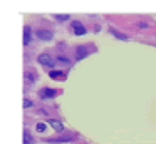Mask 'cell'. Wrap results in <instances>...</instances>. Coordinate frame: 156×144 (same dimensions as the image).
I'll return each mask as SVG.
<instances>
[{
	"mask_svg": "<svg viewBox=\"0 0 156 144\" xmlns=\"http://www.w3.org/2000/svg\"><path fill=\"white\" fill-rule=\"evenodd\" d=\"M49 126H51L52 129H55L57 132H64V126H62V122H59V121L51 119V121H49Z\"/></svg>",
	"mask_w": 156,
	"mask_h": 144,
	"instance_id": "cell-6",
	"label": "cell"
},
{
	"mask_svg": "<svg viewBox=\"0 0 156 144\" xmlns=\"http://www.w3.org/2000/svg\"><path fill=\"white\" fill-rule=\"evenodd\" d=\"M55 20H59V22H67L69 20V15H54Z\"/></svg>",
	"mask_w": 156,
	"mask_h": 144,
	"instance_id": "cell-11",
	"label": "cell"
},
{
	"mask_svg": "<svg viewBox=\"0 0 156 144\" xmlns=\"http://www.w3.org/2000/svg\"><path fill=\"white\" fill-rule=\"evenodd\" d=\"M138 25H139V27H141V29H146V27H148V25H146V23H144V22H139V23H138Z\"/></svg>",
	"mask_w": 156,
	"mask_h": 144,
	"instance_id": "cell-16",
	"label": "cell"
},
{
	"mask_svg": "<svg viewBox=\"0 0 156 144\" xmlns=\"http://www.w3.org/2000/svg\"><path fill=\"white\" fill-rule=\"evenodd\" d=\"M41 97L42 99H51V97H55V94H57V90H54V89H49V87H44V89L41 90Z\"/></svg>",
	"mask_w": 156,
	"mask_h": 144,
	"instance_id": "cell-3",
	"label": "cell"
},
{
	"mask_svg": "<svg viewBox=\"0 0 156 144\" xmlns=\"http://www.w3.org/2000/svg\"><path fill=\"white\" fill-rule=\"evenodd\" d=\"M37 37L39 39H44V40H51L52 39V32L51 30H37Z\"/></svg>",
	"mask_w": 156,
	"mask_h": 144,
	"instance_id": "cell-7",
	"label": "cell"
},
{
	"mask_svg": "<svg viewBox=\"0 0 156 144\" xmlns=\"http://www.w3.org/2000/svg\"><path fill=\"white\" fill-rule=\"evenodd\" d=\"M111 32H112V33H114V35H116V37H118V39H121V40H126V35H122V33H119V32H118V30H114V29H112V30H111Z\"/></svg>",
	"mask_w": 156,
	"mask_h": 144,
	"instance_id": "cell-14",
	"label": "cell"
},
{
	"mask_svg": "<svg viewBox=\"0 0 156 144\" xmlns=\"http://www.w3.org/2000/svg\"><path fill=\"white\" fill-rule=\"evenodd\" d=\"M72 32L76 33V35H84L86 33V27L82 25L81 22H72Z\"/></svg>",
	"mask_w": 156,
	"mask_h": 144,
	"instance_id": "cell-2",
	"label": "cell"
},
{
	"mask_svg": "<svg viewBox=\"0 0 156 144\" xmlns=\"http://www.w3.org/2000/svg\"><path fill=\"white\" fill-rule=\"evenodd\" d=\"M39 64H41V65H45V67H54L55 60L52 59L49 54H41V55H39Z\"/></svg>",
	"mask_w": 156,
	"mask_h": 144,
	"instance_id": "cell-1",
	"label": "cell"
},
{
	"mask_svg": "<svg viewBox=\"0 0 156 144\" xmlns=\"http://www.w3.org/2000/svg\"><path fill=\"white\" fill-rule=\"evenodd\" d=\"M87 55V49L86 47H77V59H84Z\"/></svg>",
	"mask_w": 156,
	"mask_h": 144,
	"instance_id": "cell-10",
	"label": "cell"
},
{
	"mask_svg": "<svg viewBox=\"0 0 156 144\" xmlns=\"http://www.w3.org/2000/svg\"><path fill=\"white\" fill-rule=\"evenodd\" d=\"M25 79H27L29 80V82H34V80H35V76H34V72H29V74H25Z\"/></svg>",
	"mask_w": 156,
	"mask_h": 144,
	"instance_id": "cell-12",
	"label": "cell"
},
{
	"mask_svg": "<svg viewBox=\"0 0 156 144\" xmlns=\"http://www.w3.org/2000/svg\"><path fill=\"white\" fill-rule=\"evenodd\" d=\"M30 37H32V30L29 25L24 27V45H27V44H30Z\"/></svg>",
	"mask_w": 156,
	"mask_h": 144,
	"instance_id": "cell-8",
	"label": "cell"
},
{
	"mask_svg": "<svg viewBox=\"0 0 156 144\" xmlns=\"http://www.w3.org/2000/svg\"><path fill=\"white\" fill-rule=\"evenodd\" d=\"M76 139L74 134H71V136H62V137H55V139H47L45 142H67V141H72Z\"/></svg>",
	"mask_w": 156,
	"mask_h": 144,
	"instance_id": "cell-4",
	"label": "cell"
},
{
	"mask_svg": "<svg viewBox=\"0 0 156 144\" xmlns=\"http://www.w3.org/2000/svg\"><path fill=\"white\" fill-rule=\"evenodd\" d=\"M51 77H52V79H55V80H66V79H67L66 72H62V70H52Z\"/></svg>",
	"mask_w": 156,
	"mask_h": 144,
	"instance_id": "cell-5",
	"label": "cell"
},
{
	"mask_svg": "<svg viewBox=\"0 0 156 144\" xmlns=\"http://www.w3.org/2000/svg\"><path fill=\"white\" fill-rule=\"evenodd\" d=\"M34 142V137L30 136V134H29V131L25 129L24 131V144H32Z\"/></svg>",
	"mask_w": 156,
	"mask_h": 144,
	"instance_id": "cell-9",
	"label": "cell"
},
{
	"mask_svg": "<svg viewBox=\"0 0 156 144\" xmlns=\"http://www.w3.org/2000/svg\"><path fill=\"white\" fill-rule=\"evenodd\" d=\"M35 129H37L39 132H44V131H45V124H44V122H37V126H35Z\"/></svg>",
	"mask_w": 156,
	"mask_h": 144,
	"instance_id": "cell-13",
	"label": "cell"
},
{
	"mask_svg": "<svg viewBox=\"0 0 156 144\" xmlns=\"http://www.w3.org/2000/svg\"><path fill=\"white\" fill-rule=\"evenodd\" d=\"M32 106V100L30 99H24V107H30Z\"/></svg>",
	"mask_w": 156,
	"mask_h": 144,
	"instance_id": "cell-15",
	"label": "cell"
}]
</instances>
